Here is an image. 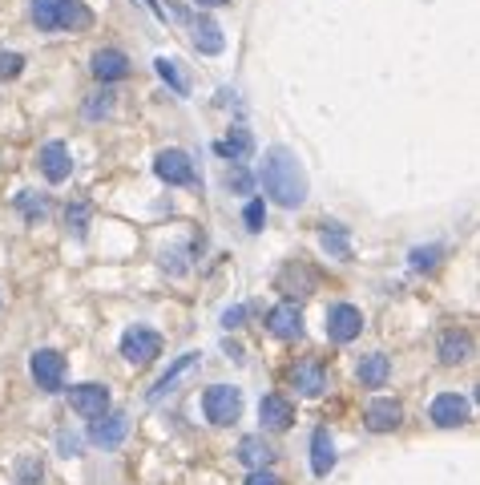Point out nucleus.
I'll use <instances>...</instances> for the list:
<instances>
[{
    "instance_id": "nucleus-1",
    "label": "nucleus",
    "mask_w": 480,
    "mask_h": 485,
    "mask_svg": "<svg viewBox=\"0 0 480 485\" xmlns=\"http://www.w3.org/2000/svg\"><path fill=\"white\" fill-rule=\"evenodd\" d=\"M259 179H262V191H267V199L275 202V207H282V211L303 207V199H307V174H303L299 158L291 154L287 146H271L267 158H262Z\"/></svg>"
},
{
    "instance_id": "nucleus-2",
    "label": "nucleus",
    "mask_w": 480,
    "mask_h": 485,
    "mask_svg": "<svg viewBox=\"0 0 480 485\" xmlns=\"http://www.w3.org/2000/svg\"><path fill=\"white\" fill-rule=\"evenodd\" d=\"M202 408H206V421L226 428V425H234L242 417V393H239V388H230V385H214V388H206Z\"/></svg>"
},
{
    "instance_id": "nucleus-3",
    "label": "nucleus",
    "mask_w": 480,
    "mask_h": 485,
    "mask_svg": "<svg viewBox=\"0 0 480 485\" xmlns=\"http://www.w3.org/2000/svg\"><path fill=\"white\" fill-rule=\"evenodd\" d=\"M33 380L41 385V393H61L65 388V356L61 352H53V348H41V352H33Z\"/></svg>"
},
{
    "instance_id": "nucleus-4",
    "label": "nucleus",
    "mask_w": 480,
    "mask_h": 485,
    "mask_svg": "<svg viewBox=\"0 0 480 485\" xmlns=\"http://www.w3.org/2000/svg\"><path fill=\"white\" fill-rule=\"evenodd\" d=\"M363 332V312L352 304H335L327 312V340L332 344H352Z\"/></svg>"
},
{
    "instance_id": "nucleus-5",
    "label": "nucleus",
    "mask_w": 480,
    "mask_h": 485,
    "mask_svg": "<svg viewBox=\"0 0 480 485\" xmlns=\"http://www.w3.org/2000/svg\"><path fill=\"white\" fill-rule=\"evenodd\" d=\"M121 356L129 364H149L162 356V335L149 332V328H129L121 335Z\"/></svg>"
},
{
    "instance_id": "nucleus-6",
    "label": "nucleus",
    "mask_w": 480,
    "mask_h": 485,
    "mask_svg": "<svg viewBox=\"0 0 480 485\" xmlns=\"http://www.w3.org/2000/svg\"><path fill=\"white\" fill-rule=\"evenodd\" d=\"M267 332L275 335V340H299V335H303V307H299L295 300L271 307V312H267Z\"/></svg>"
},
{
    "instance_id": "nucleus-7",
    "label": "nucleus",
    "mask_w": 480,
    "mask_h": 485,
    "mask_svg": "<svg viewBox=\"0 0 480 485\" xmlns=\"http://www.w3.org/2000/svg\"><path fill=\"white\" fill-rule=\"evenodd\" d=\"M154 170H158V179L169 182V186H190V182H198L190 154H182V150H162V154L154 158Z\"/></svg>"
},
{
    "instance_id": "nucleus-8",
    "label": "nucleus",
    "mask_w": 480,
    "mask_h": 485,
    "mask_svg": "<svg viewBox=\"0 0 480 485\" xmlns=\"http://www.w3.org/2000/svg\"><path fill=\"white\" fill-rule=\"evenodd\" d=\"M287 380H291V388H295V393L319 397L327 388V368L319 360H295L287 368Z\"/></svg>"
},
{
    "instance_id": "nucleus-9",
    "label": "nucleus",
    "mask_w": 480,
    "mask_h": 485,
    "mask_svg": "<svg viewBox=\"0 0 480 485\" xmlns=\"http://www.w3.org/2000/svg\"><path fill=\"white\" fill-rule=\"evenodd\" d=\"M69 405H73V413H81V417H89V421H97V417L109 413V388H106V385H77V388L69 393Z\"/></svg>"
},
{
    "instance_id": "nucleus-10",
    "label": "nucleus",
    "mask_w": 480,
    "mask_h": 485,
    "mask_svg": "<svg viewBox=\"0 0 480 485\" xmlns=\"http://www.w3.org/2000/svg\"><path fill=\"white\" fill-rule=\"evenodd\" d=\"M259 417H262V428H271V433H287V428L295 425V405L279 393H267L259 400Z\"/></svg>"
},
{
    "instance_id": "nucleus-11",
    "label": "nucleus",
    "mask_w": 480,
    "mask_h": 485,
    "mask_svg": "<svg viewBox=\"0 0 480 485\" xmlns=\"http://www.w3.org/2000/svg\"><path fill=\"white\" fill-rule=\"evenodd\" d=\"M468 400L460 397V393H440L436 400H432V421H436L440 428H456V425H465L468 421Z\"/></svg>"
},
{
    "instance_id": "nucleus-12",
    "label": "nucleus",
    "mask_w": 480,
    "mask_h": 485,
    "mask_svg": "<svg viewBox=\"0 0 480 485\" xmlns=\"http://www.w3.org/2000/svg\"><path fill=\"white\" fill-rule=\"evenodd\" d=\"M363 421H367L372 433H392V428H400V421H403V408H400V400L380 397V400H372V405H367Z\"/></svg>"
},
{
    "instance_id": "nucleus-13",
    "label": "nucleus",
    "mask_w": 480,
    "mask_h": 485,
    "mask_svg": "<svg viewBox=\"0 0 480 485\" xmlns=\"http://www.w3.org/2000/svg\"><path fill=\"white\" fill-rule=\"evenodd\" d=\"M332 470H335V441H332V428L319 425L315 433H311V473L327 478Z\"/></svg>"
},
{
    "instance_id": "nucleus-14",
    "label": "nucleus",
    "mask_w": 480,
    "mask_h": 485,
    "mask_svg": "<svg viewBox=\"0 0 480 485\" xmlns=\"http://www.w3.org/2000/svg\"><path fill=\"white\" fill-rule=\"evenodd\" d=\"M129 433V417L126 413H109V417H97L89 428V441L93 445H106V449H113V445H121Z\"/></svg>"
},
{
    "instance_id": "nucleus-15",
    "label": "nucleus",
    "mask_w": 480,
    "mask_h": 485,
    "mask_svg": "<svg viewBox=\"0 0 480 485\" xmlns=\"http://www.w3.org/2000/svg\"><path fill=\"white\" fill-rule=\"evenodd\" d=\"M93 77L97 81H121V77H129V57L126 53H117V49H101V53H93Z\"/></svg>"
},
{
    "instance_id": "nucleus-16",
    "label": "nucleus",
    "mask_w": 480,
    "mask_h": 485,
    "mask_svg": "<svg viewBox=\"0 0 480 485\" xmlns=\"http://www.w3.org/2000/svg\"><path fill=\"white\" fill-rule=\"evenodd\" d=\"M436 352H440L444 364H465L468 356H473V335H468L465 328H448L444 335H440Z\"/></svg>"
},
{
    "instance_id": "nucleus-17",
    "label": "nucleus",
    "mask_w": 480,
    "mask_h": 485,
    "mask_svg": "<svg viewBox=\"0 0 480 485\" xmlns=\"http://www.w3.org/2000/svg\"><path fill=\"white\" fill-rule=\"evenodd\" d=\"M36 162H41V170H45V179H49V182H65V179H69V174H73L69 150H65L61 142H49V146H45Z\"/></svg>"
},
{
    "instance_id": "nucleus-18",
    "label": "nucleus",
    "mask_w": 480,
    "mask_h": 485,
    "mask_svg": "<svg viewBox=\"0 0 480 485\" xmlns=\"http://www.w3.org/2000/svg\"><path fill=\"white\" fill-rule=\"evenodd\" d=\"M239 461L250 465V470H267V465L275 461V449L267 445V437L250 433V437H242V441H239Z\"/></svg>"
},
{
    "instance_id": "nucleus-19",
    "label": "nucleus",
    "mask_w": 480,
    "mask_h": 485,
    "mask_svg": "<svg viewBox=\"0 0 480 485\" xmlns=\"http://www.w3.org/2000/svg\"><path fill=\"white\" fill-rule=\"evenodd\" d=\"M198 360H202V352H186V356H178L174 364H169V372H166V377L162 380H158V385L154 388H149V400H162L166 393H169V388H174L178 385V380H182L186 377V372H190L194 368V364Z\"/></svg>"
},
{
    "instance_id": "nucleus-20",
    "label": "nucleus",
    "mask_w": 480,
    "mask_h": 485,
    "mask_svg": "<svg viewBox=\"0 0 480 485\" xmlns=\"http://www.w3.org/2000/svg\"><path fill=\"white\" fill-rule=\"evenodd\" d=\"M392 377V360L383 356V352H372V356H363L360 364V385L363 388H383Z\"/></svg>"
},
{
    "instance_id": "nucleus-21",
    "label": "nucleus",
    "mask_w": 480,
    "mask_h": 485,
    "mask_svg": "<svg viewBox=\"0 0 480 485\" xmlns=\"http://www.w3.org/2000/svg\"><path fill=\"white\" fill-rule=\"evenodd\" d=\"M89 25H93V13L81 5V0H61V13H56V29L85 33Z\"/></svg>"
},
{
    "instance_id": "nucleus-22",
    "label": "nucleus",
    "mask_w": 480,
    "mask_h": 485,
    "mask_svg": "<svg viewBox=\"0 0 480 485\" xmlns=\"http://www.w3.org/2000/svg\"><path fill=\"white\" fill-rule=\"evenodd\" d=\"M311 287H315V272H311V267H299V263H291L287 272L279 275V292H287L291 300H295V295H307Z\"/></svg>"
},
{
    "instance_id": "nucleus-23",
    "label": "nucleus",
    "mask_w": 480,
    "mask_h": 485,
    "mask_svg": "<svg viewBox=\"0 0 480 485\" xmlns=\"http://www.w3.org/2000/svg\"><path fill=\"white\" fill-rule=\"evenodd\" d=\"M194 45L206 53V57H214V53H222V45H226V41H222V29L210 21V16H202V21L194 25Z\"/></svg>"
},
{
    "instance_id": "nucleus-24",
    "label": "nucleus",
    "mask_w": 480,
    "mask_h": 485,
    "mask_svg": "<svg viewBox=\"0 0 480 485\" xmlns=\"http://www.w3.org/2000/svg\"><path fill=\"white\" fill-rule=\"evenodd\" d=\"M250 150H254V138L247 134V129H234L230 138H222V142H214V154L234 158V162H242V158H250Z\"/></svg>"
},
{
    "instance_id": "nucleus-25",
    "label": "nucleus",
    "mask_w": 480,
    "mask_h": 485,
    "mask_svg": "<svg viewBox=\"0 0 480 485\" xmlns=\"http://www.w3.org/2000/svg\"><path fill=\"white\" fill-rule=\"evenodd\" d=\"M41 481H45L41 457H33V453L16 457V485H41Z\"/></svg>"
},
{
    "instance_id": "nucleus-26",
    "label": "nucleus",
    "mask_w": 480,
    "mask_h": 485,
    "mask_svg": "<svg viewBox=\"0 0 480 485\" xmlns=\"http://www.w3.org/2000/svg\"><path fill=\"white\" fill-rule=\"evenodd\" d=\"M16 211H21L28 222H36V219H45V211H49V199L36 191H21L16 194Z\"/></svg>"
},
{
    "instance_id": "nucleus-27",
    "label": "nucleus",
    "mask_w": 480,
    "mask_h": 485,
    "mask_svg": "<svg viewBox=\"0 0 480 485\" xmlns=\"http://www.w3.org/2000/svg\"><path fill=\"white\" fill-rule=\"evenodd\" d=\"M56 13H61V0H33V21L41 33L56 29Z\"/></svg>"
},
{
    "instance_id": "nucleus-28",
    "label": "nucleus",
    "mask_w": 480,
    "mask_h": 485,
    "mask_svg": "<svg viewBox=\"0 0 480 485\" xmlns=\"http://www.w3.org/2000/svg\"><path fill=\"white\" fill-rule=\"evenodd\" d=\"M323 247L332 251V255H339V259L352 255V247H347V231L339 227V222H323Z\"/></svg>"
},
{
    "instance_id": "nucleus-29",
    "label": "nucleus",
    "mask_w": 480,
    "mask_h": 485,
    "mask_svg": "<svg viewBox=\"0 0 480 485\" xmlns=\"http://www.w3.org/2000/svg\"><path fill=\"white\" fill-rule=\"evenodd\" d=\"M65 222H69L73 235H85V227H89V202H69V211H65Z\"/></svg>"
},
{
    "instance_id": "nucleus-30",
    "label": "nucleus",
    "mask_w": 480,
    "mask_h": 485,
    "mask_svg": "<svg viewBox=\"0 0 480 485\" xmlns=\"http://www.w3.org/2000/svg\"><path fill=\"white\" fill-rule=\"evenodd\" d=\"M154 65H158V73H162V77L169 81V86H174V93H186V89H190V86H186V77H182V73H178V61L158 57Z\"/></svg>"
},
{
    "instance_id": "nucleus-31",
    "label": "nucleus",
    "mask_w": 480,
    "mask_h": 485,
    "mask_svg": "<svg viewBox=\"0 0 480 485\" xmlns=\"http://www.w3.org/2000/svg\"><path fill=\"white\" fill-rule=\"evenodd\" d=\"M436 259H440V247H416L412 251V267H416V272H432Z\"/></svg>"
},
{
    "instance_id": "nucleus-32",
    "label": "nucleus",
    "mask_w": 480,
    "mask_h": 485,
    "mask_svg": "<svg viewBox=\"0 0 480 485\" xmlns=\"http://www.w3.org/2000/svg\"><path fill=\"white\" fill-rule=\"evenodd\" d=\"M21 69H25V57H21V53H0V77H5V81L21 77Z\"/></svg>"
},
{
    "instance_id": "nucleus-33",
    "label": "nucleus",
    "mask_w": 480,
    "mask_h": 485,
    "mask_svg": "<svg viewBox=\"0 0 480 485\" xmlns=\"http://www.w3.org/2000/svg\"><path fill=\"white\" fill-rule=\"evenodd\" d=\"M113 109V93L106 89V93H93V101H85V114L89 118H106Z\"/></svg>"
},
{
    "instance_id": "nucleus-34",
    "label": "nucleus",
    "mask_w": 480,
    "mask_h": 485,
    "mask_svg": "<svg viewBox=\"0 0 480 485\" xmlns=\"http://www.w3.org/2000/svg\"><path fill=\"white\" fill-rule=\"evenodd\" d=\"M226 186H230V191H239V194H250V174L234 162V170H226Z\"/></svg>"
},
{
    "instance_id": "nucleus-35",
    "label": "nucleus",
    "mask_w": 480,
    "mask_h": 485,
    "mask_svg": "<svg viewBox=\"0 0 480 485\" xmlns=\"http://www.w3.org/2000/svg\"><path fill=\"white\" fill-rule=\"evenodd\" d=\"M242 219H247V231H262V202L254 199L247 202V211H242Z\"/></svg>"
},
{
    "instance_id": "nucleus-36",
    "label": "nucleus",
    "mask_w": 480,
    "mask_h": 485,
    "mask_svg": "<svg viewBox=\"0 0 480 485\" xmlns=\"http://www.w3.org/2000/svg\"><path fill=\"white\" fill-rule=\"evenodd\" d=\"M247 485H282L275 473H267V470H250V478H247Z\"/></svg>"
},
{
    "instance_id": "nucleus-37",
    "label": "nucleus",
    "mask_w": 480,
    "mask_h": 485,
    "mask_svg": "<svg viewBox=\"0 0 480 485\" xmlns=\"http://www.w3.org/2000/svg\"><path fill=\"white\" fill-rule=\"evenodd\" d=\"M242 320H247V307H230V312L222 315V328H239Z\"/></svg>"
},
{
    "instance_id": "nucleus-38",
    "label": "nucleus",
    "mask_w": 480,
    "mask_h": 485,
    "mask_svg": "<svg viewBox=\"0 0 480 485\" xmlns=\"http://www.w3.org/2000/svg\"><path fill=\"white\" fill-rule=\"evenodd\" d=\"M141 5H146V8H149V13H154V16H158V21H162V16H166V13H162V8H158V0H141Z\"/></svg>"
},
{
    "instance_id": "nucleus-39",
    "label": "nucleus",
    "mask_w": 480,
    "mask_h": 485,
    "mask_svg": "<svg viewBox=\"0 0 480 485\" xmlns=\"http://www.w3.org/2000/svg\"><path fill=\"white\" fill-rule=\"evenodd\" d=\"M194 5H202V8H219V5H226V0H194Z\"/></svg>"
}]
</instances>
